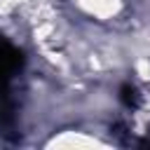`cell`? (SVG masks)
Masks as SVG:
<instances>
[{
  "label": "cell",
  "instance_id": "cell-1",
  "mask_svg": "<svg viewBox=\"0 0 150 150\" xmlns=\"http://www.w3.org/2000/svg\"><path fill=\"white\" fill-rule=\"evenodd\" d=\"M120 98H122V103H124L127 108H131V110L138 108V103H141V94H138V89H136L134 84H124Z\"/></svg>",
  "mask_w": 150,
  "mask_h": 150
}]
</instances>
